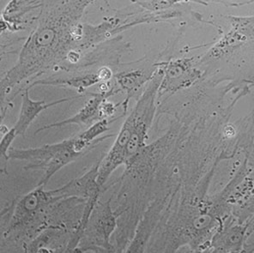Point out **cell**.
Returning <instances> with one entry per match:
<instances>
[{
  "label": "cell",
  "instance_id": "cell-7",
  "mask_svg": "<svg viewBox=\"0 0 254 253\" xmlns=\"http://www.w3.org/2000/svg\"><path fill=\"white\" fill-rule=\"evenodd\" d=\"M44 0H10L2 10L1 34L4 32L22 31L28 29L35 21L26 17L36 9L42 10Z\"/></svg>",
  "mask_w": 254,
  "mask_h": 253
},
{
  "label": "cell",
  "instance_id": "cell-19",
  "mask_svg": "<svg viewBox=\"0 0 254 253\" xmlns=\"http://www.w3.org/2000/svg\"><path fill=\"white\" fill-rule=\"evenodd\" d=\"M252 88H254V83L253 84V85H252Z\"/></svg>",
  "mask_w": 254,
  "mask_h": 253
},
{
  "label": "cell",
  "instance_id": "cell-4",
  "mask_svg": "<svg viewBox=\"0 0 254 253\" xmlns=\"http://www.w3.org/2000/svg\"><path fill=\"white\" fill-rule=\"evenodd\" d=\"M197 57L183 56L159 62L163 69V77L158 89V99L190 89L200 82L203 72L197 64Z\"/></svg>",
  "mask_w": 254,
  "mask_h": 253
},
{
  "label": "cell",
  "instance_id": "cell-5",
  "mask_svg": "<svg viewBox=\"0 0 254 253\" xmlns=\"http://www.w3.org/2000/svg\"><path fill=\"white\" fill-rule=\"evenodd\" d=\"M250 237L249 223L240 222L231 214L213 236L208 253H247Z\"/></svg>",
  "mask_w": 254,
  "mask_h": 253
},
{
  "label": "cell",
  "instance_id": "cell-18",
  "mask_svg": "<svg viewBox=\"0 0 254 253\" xmlns=\"http://www.w3.org/2000/svg\"><path fill=\"white\" fill-rule=\"evenodd\" d=\"M251 248H253L252 250L249 251V253H254V247H251Z\"/></svg>",
  "mask_w": 254,
  "mask_h": 253
},
{
  "label": "cell",
  "instance_id": "cell-1",
  "mask_svg": "<svg viewBox=\"0 0 254 253\" xmlns=\"http://www.w3.org/2000/svg\"><path fill=\"white\" fill-rule=\"evenodd\" d=\"M95 1L59 0L41 10L38 24L26 39L16 65L2 78L3 97L13 86L64 61L66 54L72 50L70 32Z\"/></svg>",
  "mask_w": 254,
  "mask_h": 253
},
{
  "label": "cell",
  "instance_id": "cell-9",
  "mask_svg": "<svg viewBox=\"0 0 254 253\" xmlns=\"http://www.w3.org/2000/svg\"><path fill=\"white\" fill-rule=\"evenodd\" d=\"M29 89L30 88L26 87L22 91V104L20 108L19 116L14 126L16 129L17 136H23L32 122L38 117L39 114L42 112L54 106L64 103L66 101H72L74 99L80 97V96H74L69 98L59 99L51 102H47L45 101H34L29 96Z\"/></svg>",
  "mask_w": 254,
  "mask_h": 253
},
{
  "label": "cell",
  "instance_id": "cell-14",
  "mask_svg": "<svg viewBox=\"0 0 254 253\" xmlns=\"http://www.w3.org/2000/svg\"><path fill=\"white\" fill-rule=\"evenodd\" d=\"M17 136L16 129L13 127L10 130H8L5 134H3L1 143H0V150H1V157L4 159H9L8 157V152L10 149V146L13 141Z\"/></svg>",
  "mask_w": 254,
  "mask_h": 253
},
{
  "label": "cell",
  "instance_id": "cell-15",
  "mask_svg": "<svg viewBox=\"0 0 254 253\" xmlns=\"http://www.w3.org/2000/svg\"><path fill=\"white\" fill-rule=\"evenodd\" d=\"M207 3H216L229 8H239L254 3V0H204Z\"/></svg>",
  "mask_w": 254,
  "mask_h": 253
},
{
  "label": "cell",
  "instance_id": "cell-12",
  "mask_svg": "<svg viewBox=\"0 0 254 253\" xmlns=\"http://www.w3.org/2000/svg\"><path fill=\"white\" fill-rule=\"evenodd\" d=\"M131 1L138 5L139 8L143 9L144 11L151 13L162 12V11L170 10V8L175 7L178 3H193L203 5V6H206L209 4L204 0H144V1L131 0Z\"/></svg>",
  "mask_w": 254,
  "mask_h": 253
},
{
  "label": "cell",
  "instance_id": "cell-10",
  "mask_svg": "<svg viewBox=\"0 0 254 253\" xmlns=\"http://www.w3.org/2000/svg\"><path fill=\"white\" fill-rule=\"evenodd\" d=\"M101 82L97 72L89 73L84 75L72 76L70 78H64V79H42L37 80L32 82L30 84L27 86L31 89L35 86H56V87H66V88H73L77 91L82 93L86 89L92 87L95 84Z\"/></svg>",
  "mask_w": 254,
  "mask_h": 253
},
{
  "label": "cell",
  "instance_id": "cell-2",
  "mask_svg": "<svg viewBox=\"0 0 254 253\" xmlns=\"http://www.w3.org/2000/svg\"><path fill=\"white\" fill-rule=\"evenodd\" d=\"M197 22L215 27L217 41L204 54L197 56V64L203 78L215 85L234 83L249 86L254 83V15H221L206 18L193 12ZM253 89V88H252Z\"/></svg>",
  "mask_w": 254,
  "mask_h": 253
},
{
  "label": "cell",
  "instance_id": "cell-6",
  "mask_svg": "<svg viewBox=\"0 0 254 253\" xmlns=\"http://www.w3.org/2000/svg\"><path fill=\"white\" fill-rule=\"evenodd\" d=\"M111 199L108 200L107 202L96 204L95 209L93 211L92 215L90 219L92 222L89 221L88 227L86 228L85 232L83 234L82 239H87L88 241L90 239L89 246L85 247L82 252H86V249L89 248H102L104 252V249L107 252H115L114 247H112L109 242V239L113 232L115 231L117 221L115 217V213L112 211L111 205H110ZM97 252H99L97 250Z\"/></svg>",
  "mask_w": 254,
  "mask_h": 253
},
{
  "label": "cell",
  "instance_id": "cell-16",
  "mask_svg": "<svg viewBox=\"0 0 254 253\" xmlns=\"http://www.w3.org/2000/svg\"><path fill=\"white\" fill-rule=\"evenodd\" d=\"M96 72H97V75H98L102 83H108L114 76L113 70L108 66H102Z\"/></svg>",
  "mask_w": 254,
  "mask_h": 253
},
{
  "label": "cell",
  "instance_id": "cell-11",
  "mask_svg": "<svg viewBox=\"0 0 254 253\" xmlns=\"http://www.w3.org/2000/svg\"><path fill=\"white\" fill-rule=\"evenodd\" d=\"M155 71L146 73L143 70H134L115 75V80L120 86V89L127 92V98L124 101L125 110H127L128 101L131 95L136 93L145 82L151 79Z\"/></svg>",
  "mask_w": 254,
  "mask_h": 253
},
{
  "label": "cell",
  "instance_id": "cell-17",
  "mask_svg": "<svg viewBox=\"0 0 254 253\" xmlns=\"http://www.w3.org/2000/svg\"><path fill=\"white\" fill-rule=\"evenodd\" d=\"M253 234H254V218L252 221L251 224H250V234H251V236Z\"/></svg>",
  "mask_w": 254,
  "mask_h": 253
},
{
  "label": "cell",
  "instance_id": "cell-13",
  "mask_svg": "<svg viewBox=\"0 0 254 253\" xmlns=\"http://www.w3.org/2000/svg\"><path fill=\"white\" fill-rule=\"evenodd\" d=\"M108 124H109V122H108V120L102 119L98 122L93 124L89 129H87V130H84L83 132L80 133V134L84 139L89 141V142H93V141H95V140L100 138L101 135L106 132L107 130H109Z\"/></svg>",
  "mask_w": 254,
  "mask_h": 253
},
{
  "label": "cell",
  "instance_id": "cell-3",
  "mask_svg": "<svg viewBox=\"0 0 254 253\" xmlns=\"http://www.w3.org/2000/svg\"><path fill=\"white\" fill-rule=\"evenodd\" d=\"M114 136V134L107 135L93 142H89L84 139L81 134H78L70 139L64 140L54 144H46L38 148H10L8 152V157L29 162L26 168L28 169L43 170L44 174L37 187H45L61 168L85 155L87 152L90 151L108 137Z\"/></svg>",
  "mask_w": 254,
  "mask_h": 253
},
{
  "label": "cell",
  "instance_id": "cell-8",
  "mask_svg": "<svg viewBox=\"0 0 254 253\" xmlns=\"http://www.w3.org/2000/svg\"><path fill=\"white\" fill-rule=\"evenodd\" d=\"M121 89H116L115 87H111V89L102 91L98 94H93L92 98L86 102L83 108L80 110L77 114L73 115L72 117L64 120V121L56 122V123L47 125L44 126L39 128L38 130L35 131V134L43 131V130H51L54 128L65 126L68 125H79L81 126H89L95 121L97 118H100V108L101 105L107 101V99L111 97L113 95L117 94L121 91Z\"/></svg>",
  "mask_w": 254,
  "mask_h": 253
}]
</instances>
